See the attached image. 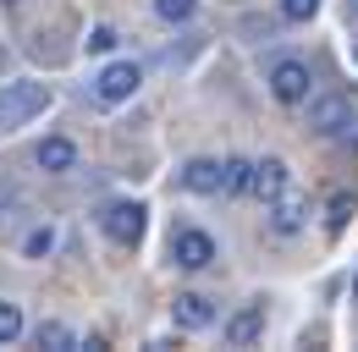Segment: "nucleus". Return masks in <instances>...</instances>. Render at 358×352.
Instances as JSON below:
<instances>
[{
  "mask_svg": "<svg viewBox=\"0 0 358 352\" xmlns=\"http://www.w3.org/2000/svg\"><path fill=\"white\" fill-rule=\"evenodd\" d=\"M22 248H28V259H39V254H50V248H55V231H50V226H45V231H34Z\"/></svg>",
  "mask_w": 358,
  "mask_h": 352,
  "instance_id": "nucleus-20",
  "label": "nucleus"
},
{
  "mask_svg": "<svg viewBox=\"0 0 358 352\" xmlns=\"http://www.w3.org/2000/svg\"><path fill=\"white\" fill-rule=\"evenodd\" d=\"M155 11H160L166 22H187V17H193V0H155Z\"/></svg>",
  "mask_w": 358,
  "mask_h": 352,
  "instance_id": "nucleus-18",
  "label": "nucleus"
},
{
  "mask_svg": "<svg viewBox=\"0 0 358 352\" xmlns=\"http://www.w3.org/2000/svg\"><path fill=\"white\" fill-rule=\"evenodd\" d=\"M83 44H89V55H105V50H116V28H94Z\"/></svg>",
  "mask_w": 358,
  "mask_h": 352,
  "instance_id": "nucleus-19",
  "label": "nucleus"
},
{
  "mask_svg": "<svg viewBox=\"0 0 358 352\" xmlns=\"http://www.w3.org/2000/svg\"><path fill=\"white\" fill-rule=\"evenodd\" d=\"M143 220H149V210H143V204H110V210L99 215V226H105V237H110V242L133 248L138 237H143Z\"/></svg>",
  "mask_w": 358,
  "mask_h": 352,
  "instance_id": "nucleus-2",
  "label": "nucleus"
},
{
  "mask_svg": "<svg viewBox=\"0 0 358 352\" xmlns=\"http://www.w3.org/2000/svg\"><path fill=\"white\" fill-rule=\"evenodd\" d=\"M171 259L182 270H204V264H215V237H204V231H182L177 242H171Z\"/></svg>",
  "mask_w": 358,
  "mask_h": 352,
  "instance_id": "nucleus-7",
  "label": "nucleus"
},
{
  "mask_svg": "<svg viewBox=\"0 0 358 352\" xmlns=\"http://www.w3.org/2000/svg\"><path fill=\"white\" fill-rule=\"evenodd\" d=\"M0 6H17V0H0Z\"/></svg>",
  "mask_w": 358,
  "mask_h": 352,
  "instance_id": "nucleus-21",
  "label": "nucleus"
},
{
  "mask_svg": "<svg viewBox=\"0 0 358 352\" xmlns=\"http://www.w3.org/2000/svg\"><path fill=\"white\" fill-rule=\"evenodd\" d=\"M34 342H39V347H50V352H78V336H72L61 319H45V325L34 330Z\"/></svg>",
  "mask_w": 358,
  "mask_h": 352,
  "instance_id": "nucleus-13",
  "label": "nucleus"
},
{
  "mask_svg": "<svg viewBox=\"0 0 358 352\" xmlns=\"http://www.w3.org/2000/svg\"><path fill=\"white\" fill-rule=\"evenodd\" d=\"M171 314H177V325H182V330H204V325L215 319V303H210L204 292H177Z\"/></svg>",
  "mask_w": 358,
  "mask_h": 352,
  "instance_id": "nucleus-9",
  "label": "nucleus"
},
{
  "mask_svg": "<svg viewBox=\"0 0 358 352\" xmlns=\"http://www.w3.org/2000/svg\"><path fill=\"white\" fill-rule=\"evenodd\" d=\"M287 187V166L281 160H259L254 171H248V193H259V198H275Z\"/></svg>",
  "mask_w": 358,
  "mask_h": 352,
  "instance_id": "nucleus-11",
  "label": "nucleus"
},
{
  "mask_svg": "<svg viewBox=\"0 0 358 352\" xmlns=\"http://www.w3.org/2000/svg\"><path fill=\"white\" fill-rule=\"evenodd\" d=\"M17 336H22V308H17V303H0V347L17 342Z\"/></svg>",
  "mask_w": 358,
  "mask_h": 352,
  "instance_id": "nucleus-16",
  "label": "nucleus"
},
{
  "mask_svg": "<svg viewBox=\"0 0 358 352\" xmlns=\"http://www.w3.org/2000/svg\"><path fill=\"white\" fill-rule=\"evenodd\" d=\"M45 105H50V88H45V83H17V88H6V94H0V132L17 127V122H28V116H39Z\"/></svg>",
  "mask_w": 358,
  "mask_h": 352,
  "instance_id": "nucleus-1",
  "label": "nucleus"
},
{
  "mask_svg": "<svg viewBox=\"0 0 358 352\" xmlns=\"http://www.w3.org/2000/svg\"><path fill=\"white\" fill-rule=\"evenodd\" d=\"M270 94L281 105H303L309 99V66L303 61H275L270 66Z\"/></svg>",
  "mask_w": 358,
  "mask_h": 352,
  "instance_id": "nucleus-4",
  "label": "nucleus"
},
{
  "mask_svg": "<svg viewBox=\"0 0 358 352\" xmlns=\"http://www.w3.org/2000/svg\"><path fill=\"white\" fill-rule=\"evenodd\" d=\"M309 127H314V132H342V127H353L348 99H336V94H320V99H309Z\"/></svg>",
  "mask_w": 358,
  "mask_h": 352,
  "instance_id": "nucleus-6",
  "label": "nucleus"
},
{
  "mask_svg": "<svg viewBox=\"0 0 358 352\" xmlns=\"http://www.w3.org/2000/svg\"><path fill=\"white\" fill-rule=\"evenodd\" d=\"M34 160H39V171L61 176V171H72V166H78V149H72L66 138H45V143L34 149Z\"/></svg>",
  "mask_w": 358,
  "mask_h": 352,
  "instance_id": "nucleus-10",
  "label": "nucleus"
},
{
  "mask_svg": "<svg viewBox=\"0 0 358 352\" xmlns=\"http://www.w3.org/2000/svg\"><path fill=\"white\" fill-rule=\"evenodd\" d=\"M353 215H358V198H353V193H331V204H325V226H331V231H342Z\"/></svg>",
  "mask_w": 358,
  "mask_h": 352,
  "instance_id": "nucleus-14",
  "label": "nucleus"
},
{
  "mask_svg": "<svg viewBox=\"0 0 358 352\" xmlns=\"http://www.w3.org/2000/svg\"><path fill=\"white\" fill-rule=\"evenodd\" d=\"M259 330H265V303H248L243 314L226 319V347H254Z\"/></svg>",
  "mask_w": 358,
  "mask_h": 352,
  "instance_id": "nucleus-8",
  "label": "nucleus"
},
{
  "mask_svg": "<svg viewBox=\"0 0 358 352\" xmlns=\"http://www.w3.org/2000/svg\"><path fill=\"white\" fill-rule=\"evenodd\" d=\"M138 83H143V72H138L133 61H116V66H105L99 78H94V94L105 99V105H122V99H133Z\"/></svg>",
  "mask_w": 358,
  "mask_h": 352,
  "instance_id": "nucleus-3",
  "label": "nucleus"
},
{
  "mask_svg": "<svg viewBox=\"0 0 358 352\" xmlns=\"http://www.w3.org/2000/svg\"><path fill=\"white\" fill-rule=\"evenodd\" d=\"M314 11H320V0H281V17L287 22H309Z\"/></svg>",
  "mask_w": 358,
  "mask_h": 352,
  "instance_id": "nucleus-17",
  "label": "nucleus"
},
{
  "mask_svg": "<svg viewBox=\"0 0 358 352\" xmlns=\"http://www.w3.org/2000/svg\"><path fill=\"white\" fill-rule=\"evenodd\" d=\"M303 220H309V193H298V187H281V193L270 198V226H275L281 237L303 231Z\"/></svg>",
  "mask_w": 358,
  "mask_h": 352,
  "instance_id": "nucleus-5",
  "label": "nucleus"
},
{
  "mask_svg": "<svg viewBox=\"0 0 358 352\" xmlns=\"http://www.w3.org/2000/svg\"><path fill=\"white\" fill-rule=\"evenodd\" d=\"M0 66H6V50H0Z\"/></svg>",
  "mask_w": 358,
  "mask_h": 352,
  "instance_id": "nucleus-22",
  "label": "nucleus"
},
{
  "mask_svg": "<svg viewBox=\"0 0 358 352\" xmlns=\"http://www.w3.org/2000/svg\"><path fill=\"white\" fill-rule=\"evenodd\" d=\"M182 187L187 193H221V166L215 160H187L182 166Z\"/></svg>",
  "mask_w": 358,
  "mask_h": 352,
  "instance_id": "nucleus-12",
  "label": "nucleus"
},
{
  "mask_svg": "<svg viewBox=\"0 0 358 352\" xmlns=\"http://www.w3.org/2000/svg\"><path fill=\"white\" fill-rule=\"evenodd\" d=\"M248 160H226L221 166V193H248Z\"/></svg>",
  "mask_w": 358,
  "mask_h": 352,
  "instance_id": "nucleus-15",
  "label": "nucleus"
}]
</instances>
